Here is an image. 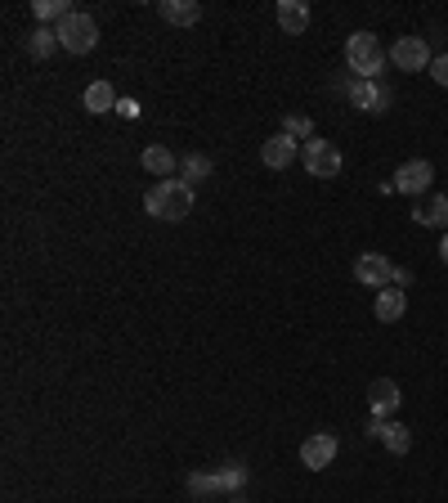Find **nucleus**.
<instances>
[{"mask_svg": "<svg viewBox=\"0 0 448 503\" xmlns=\"http://www.w3.org/2000/svg\"><path fill=\"white\" fill-rule=\"evenodd\" d=\"M144 212L157 216V221H184L193 212V185H184L180 176L175 180H157L144 194Z\"/></svg>", "mask_w": 448, "mask_h": 503, "instance_id": "nucleus-1", "label": "nucleus"}, {"mask_svg": "<svg viewBox=\"0 0 448 503\" xmlns=\"http://www.w3.org/2000/svg\"><path fill=\"white\" fill-rule=\"evenodd\" d=\"M345 63H350V72H359V81H377L386 68V45L377 41V32H350Z\"/></svg>", "mask_w": 448, "mask_h": 503, "instance_id": "nucleus-2", "label": "nucleus"}, {"mask_svg": "<svg viewBox=\"0 0 448 503\" xmlns=\"http://www.w3.org/2000/svg\"><path fill=\"white\" fill-rule=\"evenodd\" d=\"M54 32H59V45H63L68 54H90V50L99 45V23H95V14H86V9H72Z\"/></svg>", "mask_w": 448, "mask_h": 503, "instance_id": "nucleus-3", "label": "nucleus"}, {"mask_svg": "<svg viewBox=\"0 0 448 503\" xmlns=\"http://www.w3.org/2000/svg\"><path fill=\"white\" fill-rule=\"evenodd\" d=\"M189 495H238L242 486H247V468L242 463H224L216 472H189Z\"/></svg>", "mask_w": 448, "mask_h": 503, "instance_id": "nucleus-4", "label": "nucleus"}, {"mask_svg": "<svg viewBox=\"0 0 448 503\" xmlns=\"http://www.w3.org/2000/svg\"><path fill=\"white\" fill-rule=\"evenodd\" d=\"M301 162H305V171H310L314 180H332V176H341V148L328 144V139H319V135L301 144Z\"/></svg>", "mask_w": 448, "mask_h": 503, "instance_id": "nucleus-5", "label": "nucleus"}, {"mask_svg": "<svg viewBox=\"0 0 448 503\" xmlns=\"http://www.w3.org/2000/svg\"><path fill=\"white\" fill-rule=\"evenodd\" d=\"M390 63H395L399 72H431L435 54H431L426 36H399V41L390 45Z\"/></svg>", "mask_w": 448, "mask_h": 503, "instance_id": "nucleus-6", "label": "nucleus"}, {"mask_svg": "<svg viewBox=\"0 0 448 503\" xmlns=\"http://www.w3.org/2000/svg\"><path fill=\"white\" fill-rule=\"evenodd\" d=\"M390 180H395V194L422 198V194H426V189L435 185V166H431L426 157H408V162H404V166H399V171H395Z\"/></svg>", "mask_w": 448, "mask_h": 503, "instance_id": "nucleus-7", "label": "nucleus"}, {"mask_svg": "<svg viewBox=\"0 0 448 503\" xmlns=\"http://www.w3.org/2000/svg\"><path fill=\"white\" fill-rule=\"evenodd\" d=\"M354 279H359L363 288H390V283H395V265H390L386 252H363V256L354 261Z\"/></svg>", "mask_w": 448, "mask_h": 503, "instance_id": "nucleus-8", "label": "nucleus"}, {"mask_svg": "<svg viewBox=\"0 0 448 503\" xmlns=\"http://www.w3.org/2000/svg\"><path fill=\"white\" fill-rule=\"evenodd\" d=\"M336 450H341V441H336L332 432H310V436L301 441V463H305L310 472H323V468H332Z\"/></svg>", "mask_w": 448, "mask_h": 503, "instance_id": "nucleus-9", "label": "nucleus"}, {"mask_svg": "<svg viewBox=\"0 0 448 503\" xmlns=\"http://www.w3.org/2000/svg\"><path fill=\"white\" fill-rule=\"evenodd\" d=\"M296 157H301V139H292V135H283V130L260 144V162H265L269 171H287Z\"/></svg>", "mask_w": 448, "mask_h": 503, "instance_id": "nucleus-10", "label": "nucleus"}, {"mask_svg": "<svg viewBox=\"0 0 448 503\" xmlns=\"http://www.w3.org/2000/svg\"><path fill=\"white\" fill-rule=\"evenodd\" d=\"M274 18L287 36H305L310 32V5L305 0H278L274 5Z\"/></svg>", "mask_w": 448, "mask_h": 503, "instance_id": "nucleus-11", "label": "nucleus"}, {"mask_svg": "<svg viewBox=\"0 0 448 503\" xmlns=\"http://www.w3.org/2000/svg\"><path fill=\"white\" fill-rule=\"evenodd\" d=\"M368 404H372V418H390V413L404 404V395H399V382H390V377H377V382L368 386Z\"/></svg>", "mask_w": 448, "mask_h": 503, "instance_id": "nucleus-12", "label": "nucleus"}, {"mask_svg": "<svg viewBox=\"0 0 448 503\" xmlns=\"http://www.w3.org/2000/svg\"><path fill=\"white\" fill-rule=\"evenodd\" d=\"M139 166H144L148 176H157V180H175L180 157H175L166 144H148V148H144V157H139Z\"/></svg>", "mask_w": 448, "mask_h": 503, "instance_id": "nucleus-13", "label": "nucleus"}, {"mask_svg": "<svg viewBox=\"0 0 448 503\" xmlns=\"http://www.w3.org/2000/svg\"><path fill=\"white\" fill-rule=\"evenodd\" d=\"M368 436L386 441V450H390V454H408V450H413V432H408L404 422H386V418H372Z\"/></svg>", "mask_w": 448, "mask_h": 503, "instance_id": "nucleus-14", "label": "nucleus"}, {"mask_svg": "<svg viewBox=\"0 0 448 503\" xmlns=\"http://www.w3.org/2000/svg\"><path fill=\"white\" fill-rule=\"evenodd\" d=\"M350 104L363 113H386L390 109V90H381L377 81H354L350 86Z\"/></svg>", "mask_w": 448, "mask_h": 503, "instance_id": "nucleus-15", "label": "nucleus"}, {"mask_svg": "<svg viewBox=\"0 0 448 503\" xmlns=\"http://www.w3.org/2000/svg\"><path fill=\"white\" fill-rule=\"evenodd\" d=\"M157 14L171 23V27H193L202 18V5L198 0H157Z\"/></svg>", "mask_w": 448, "mask_h": 503, "instance_id": "nucleus-16", "label": "nucleus"}, {"mask_svg": "<svg viewBox=\"0 0 448 503\" xmlns=\"http://www.w3.org/2000/svg\"><path fill=\"white\" fill-rule=\"evenodd\" d=\"M372 310H377V319H381V324H399V319H404V310H408V297H404V288H395V283H390V288H381Z\"/></svg>", "mask_w": 448, "mask_h": 503, "instance_id": "nucleus-17", "label": "nucleus"}, {"mask_svg": "<svg viewBox=\"0 0 448 503\" xmlns=\"http://www.w3.org/2000/svg\"><path fill=\"white\" fill-rule=\"evenodd\" d=\"M117 104H121V100H117V90H112L108 81H90L86 95H81V109L95 113V118H99V113H117Z\"/></svg>", "mask_w": 448, "mask_h": 503, "instance_id": "nucleus-18", "label": "nucleus"}, {"mask_svg": "<svg viewBox=\"0 0 448 503\" xmlns=\"http://www.w3.org/2000/svg\"><path fill=\"white\" fill-rule=\"evenodd\" d=\"M54 50H59V32H54V27H41V23H36V27L27 32V59L45 63V59L54 54Z\"/></svg>", "mask_w": 448, "mask_h": 503, "instance_id": "nucleus-19", "label": "nucleus"}, {"mask_svg": "<svg viewBox=\"0 0 448 503\" xmlns=\"http://www.w3.org/2000/svg\"><path fill=\"white\" fill-rule=\"evenodd\" d=\"M211 171H216V166H211L207 153H184V157H180V180H184V185H202V180H211Z\"/></svg>", "mask_w": 448, "mask_h": 503, "instance_id": "nucleus-20", "label": "nucleus"}, {"mask_svg": "<svg viewBox=\"0 0 448 503\" xmlns=\"http://www.w3.org/2000/svg\"><path fill=\"white\" fill-rule=\"evenodd\" d=\"M68 14H72V5H68V0H32V18H36L41 27H45V23H54V27H59Z\"/></svg>", "mask_w": 448, "mask_h": 503, "instance_id": "nucleus-21", "label": "nucleus"}, {"mask_svg": "<svg viewBox=\"0 0 448 503\" xmlns=\"http://www.w3.org/2000/svg\"><path fill=\"white\" fill-rule=\"evenodd\" d=\"M413 221H417V225H448V194H435V198H431L426 207L417 203Z\"/></svg>", "mask_w": 448, "mask_h": 503, "instance_id": "nucleus-22", "label": "nucleus"}, {"mask_svg": "<svg viewBox=\"0 0 448 503\" xmlns=\"http://www.w3.org/2000/svg\"><path fill=\"white\" fill-rule=\"evenodd\" d=\"M283 135H292V139H314V122L305 118V113H287V122H283Z\"/></svg>", "mask_w": 448, "mask_h": 503, "instance_id": "nucleus-23", "label": "nucleus"}, {"mask_svg": "<svg viewBox=\"0 0 448 503\" xmlns=\"http://www.w3.org/2000/svg\"><path fill=\"white\" fill-rule=\"evenodd\" d=\"M431 77H435L440 86H448V54H435V63H431Z\"/></svg>", "mask_w": 448, "mask_h": 503, "instance_id": "nucleus-24", "label": "nucleus"}, {"mask_svg": "<svg viewBox=\"0 0 448 503\" xmlns=\"http://www.w3.org/2000/svg\"><path fill=\"white\" fill-rule=\"evenodd\" d=\"M117 113H121V118H139V104H135V100H121Z\"/></svg>", "mask_w": 448, "mask_h": 503, "instance_id": "nucleus-25", "label": "nucleus"}, {"mask_svg": "<svg viewBox=\"0 0 448 503\" xmlns=\"http://www.w3.org/2000/svg\"><path fill=\"white\" fill-rule=\"evenodd\" d=\"M408 283H413V270H399V265H395V288H408Z\"/></svg>", "mask_w": 448, "mask_h": 503, "instance_id": "nucleus-26", "label": "nucleus"}, {"mask_svg": "<svg viewBox=\"0 0 448 503\" xmlns=\"http://www.w3.org/2000/svg\"><path fill=\"white\" fill-rule=\"evenodd\" d=\"M440 261L448 265V234H444V243H440Z\"/></svg>", "mask_w": 448, "mask_h": 503, "instance_id": "nucleus-27", "label": "nucleus"}, {"mask_svg": "<svg viewBox=\"0 0 448 503\" xmlns=\"http://www.w3.org/2000/svg\"><path fill=\"white\" fill-rule=\"evenodd\" d=\"M224 503H242V499H238V495H224Z\"/></svg>", "mask_w": 448, "mask_h": 503, "instance_id": "nucleus-28", "label": "nucleus"}]
</instances>
